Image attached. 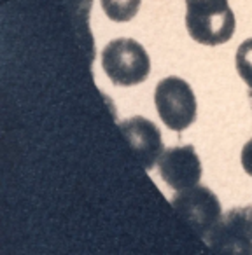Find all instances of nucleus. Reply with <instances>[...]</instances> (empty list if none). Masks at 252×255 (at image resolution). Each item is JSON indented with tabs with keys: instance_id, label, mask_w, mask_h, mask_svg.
<instances>
[{
	"instance_id": "f257e3e1",
	"label": "nucleus",
	"mask_w": 252,
	"mask_h": 255,
	"mask_svg": "<svg viewBox=\"0 0 252 255\" xmlns=\"http://www.w3.org/2000/svg\"><path fill=\"white\" fill-rule=\"evenodd\" d=\"M186 28L196 42L219 46L233 37L235 14L228 0H186Z\"/></svg>"
},
{
	"instance_id": "f03ea898",
	"label": "nucleus",
	"mask_w": 252,
	"mask_h": 255,
	"mask_svg": "<svg viewBox=\"0 0 252 255\" xmlns=\"http://www.w3.org/2000/svg\"><path fill=\"white\" fill-rule=\"evenodd\" d=\"M102 68L116 86H135L147 79L151 60L144 46L133 39H116L102 51Z\"/></svg>"
},
{
	"instance_id": "7ed1b4c3",
	"label": "nucleus",
	"mask_w": 252,
	"mask_h": 255,
	"mask_svg": "<svg viewBox=\"0 0 252 255\" xmlns=\"http://www.w3.org/2000/svg\"><path fill=\"white\" fill-rule=\"evenodd\" d=\"M154 103L161 121L174 131H182L196 119V96L191 86L179 77L160 81L154 91Z\"/></svg>"
},
{
	"instance_id": "20e7f679",
	"label": "nucleus",
	"mask_w": 252,
	"mask_h": 255,
	"mask_svg": "<svg viewBox=\"0 0 252 255\" xmlns=\"http://www.w3.org/2000/svg\"><path fill=\"white\" fill-rule=\"evenodd\" d=\"M172 206L202 238L209 236L223 217L219 199L205 185L181 191L172 198Z\"/></svg>"
},
{
	"instance_id": "39448f33",
	"label": "nucleus",
	"mask_w": 252,
	"mask_h": 255,
	"mask_svg": "<svg viewBox=\"0 0 252 255\" xmlns=\"http://www.w3.org/2000/svg\"><path fill=\"white\" fill-rule=\"evenodd\" d=\"M207 241L217 255H252V226L247 206L230 210L207 236Z\"/></svg>"
},
{
	"instance_id": "423d86ee",
	"label": "nucleus",
	"mask_w": 252,
	"mask_h": 255,
	"mask_svg": "<svg viewBox=\"0 0 252 255\" xmlns=\"http://www.w3.org/2000/svg\"><path fill=\"white\" fill-rule=\"evenodd\" d=\"M158 164L161 178L175 191L195 187L202 178V163L193 145H179L165 150Z\"/></svg>"
},
{
	"instance_id": "0eeeda50",
	"label": "nucleus",
	"mask_w": 252,
	"mask_h": 255,
	"mask_svg": "<svg viewBox=\"0 0 252 255\" xmlns=\"http://www.w3.org/2000/svg\"><path fill=\"white\" fill-rule=\"evenodd\" d=\"M121 133L128 140L130 147L135 152L137 159L140 161L146 170H151L160 161L163 152V142H161L160 128L153 121L146 117H132L128 121L119 123Z\"/></svg>"
},
{
	"instance_id": "6e6552de",
	"label": "nucleus",
	"mask_w": 252,
	"mask_h": 255,
	"mask_svg": "<svg viewBox=\"0 0 252 255\" xmlns=\"http://www.w3.org/2000/svg\"><path fill=\"white\" fill-rule=\"evenodd\" d=\"M142 0H100L107 18L116 23L130 21L137 16Z\"/></svg>"
},
{
	"instance_id": "1a4fd4ad",
	"label": "nucleus",
	"mask_w": 252,
	"mask_h": 255,
	"mask_svg": "<svg viewBox=\"0 0 252 255\" xmlns=\"http://www.w3.org/2000/svg\"><path fill=\"white\" fill-rule=\"evenodd\" d=\"M237 70L238 75L247 82V86L252 89V39H247L240 44L237 49Z\"/></svg>"
},
{
	"instance_id": "9d476101",
	"label": "nucleus",
	"mask_w": 252,
	"mask_h": 255,
	"mask_svg": "<svg viewBox=\"0 0 252 255\" xmlns=\"http://www.w3.org/2000/svg\"><path fill=\"white\" fill-rule=\"evenodd\" d=\"M242 166L252 177V138L242 149Z\"/></svg>"
},
{
	"instance_id": "9b49d317",
	"label": "nucleus",
	"mask_w": 252,
	"mask_h": 255,
	"mask_svg": "<svg viewBox=\"0 0 252 255\" xmlns=\"http://www.w3.org/2000/svg\"><path fill=\"white\" fill-rule=\"evenodd\" d=\"M247 213H249V220H251V226H252V206H247Z\"/></svg>"
},
{
	"instance_id": "f8f14e48",
	"label": "nucleus",
	"mask_w": 252,
	"mask_h": 255,
	"mask_svg": "<svg viewBox=\"0 0 252 255\" xmlns=\"http://www.w3.org/2000/svg\"><path fill=\"white\" fill-rule=\"evenodd\" d=\"M249 98H251V105H252V89H249Z\"/></svg>"
}]
</instances>
